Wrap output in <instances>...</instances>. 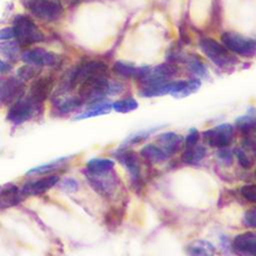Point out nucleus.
Returning <instances> with one entry per match:
<instances>
[{"label":"nucleus","instance_id":"ea45409f","mask_svg":"<svg viewBox=\"0 0 256 256\" xmlns=\"http://www.w3.org/2000/svg\"><path fill=\"white\" fill-rule=\"evenodd\" d=\"M12 38H14V31L12 27L0 28V41L10 40Z\"/></svg>","mask_w":256,"mask_h":256},{"label":"nucleus","instance_id":"7ed1b4c3","mask_svg":"<svg viewBox=\"0 0 256 256\" xmlns=\"http://www.w3.org/2000/svg\"><path fill=\"white\" fill-rule=\"evenodd\" d=\"M22 4L41 20L53 22L63 15V6L58 0H21Z\"/></svg>","mask_w":256,"mask_h":256},{"label":"nucleus","instance_id":"c756f323","mask_svg":"<svg viewBox=\"0 0 256 256\" xmlns=\"http://www.w3.org/2000/svg\"><path fill=\"white\" fill-rule=\"evenodd\" d=\"M21 46L17 41H6L0 43V53H2L6 58L9 59H16Z\"/></svg>","mask_w":256,"mask_h":256},{"label":"nucleus","instance_id":"e433bc0d","mask_svg":"<svg viewBox=\"0 0 256 256\" xmlns=\"http://www.w3.org/2000/svg\"><path fill=\"white\" fill-rule=\"evenodd\" d=\"M233 152L229 149V147L226 148H220L217 153V157L219 161L224 164L225 166H230L233 163Z\"/></svg>","mask_w":256,"mask_h":256},{"label":"nucleus","instance_id":"f03ea898","mask_svg":"<svg viewBox=\"0 0 256 256\" xmlns=\"http://www.w3.org/2000/svg\"><path fill=\"white\" fill-rule=\"evenodd\" d=\"M12 28L14 31V38H16L20 46H29L44 40L42 31L27 15H16L13 20Z\"/></svg>","mask_w":256,"mask_h":256},{"label":"nucleus","instance_id":"cd10ccee","mask_svg":"<svg viewBox=\"0 0 256 256\" xmlns=\"http://www.w3.org/2000/svg\"><path fill=\"white\" fill-rule=\"evenodd\" d=\"M158 129H160V127H154V128H149L146 130H141L138 131L134 134H131L124 142H123V146L125 148L130 147L132 145H136L139 143H142L143 141H145L147 138H149V136L154 133L155 131H157Z\"/></svg>","mask_w":256,"mask_h":256},{"label":"nucleus","instance_id":"423d86ee","mask_svg":"<svg viewBox=\"0 0 256 256\" xmlns=\"http://www.w3.org/2000/svg\"><path fill=\"white\" fill-rule=\"evenodd\" d=\"M40 106V104H36L28 96H23L11 104L7 112V120L14 125L23 124L39 113Z\"/></svg>","mask_w":256,"mask_h":256},{"label":"nucleus","instance_id":"f8f14e48","mask_svg":"<svg viewBox=\"0 0 256 256\" xmlns=\"http://www.w3.org/2000/svg\"><path fill=\"white\" fill-rule=\"evenodd\" d=\"M54 82L55 78L51 74L38 77L32 82L27 96L36 104L42 105L50 95L54 87Z\"/></svg>","mask_w":256,"mask_h":256},{"label":"nucleus","instance_id":"a19ab883","mask_svg":"<svg viewBox=\"0 0 256 256\" xmlns=\"http://www.w3.org/2000/svg\"><path fill=\"white\" fill-rule=\"evenodd\" d=\"M12 69V66L11 64H9L8 62L0 59V73H5V72H8Z\"/></svg>","mask_w":256,"mask_h":256},{"label":"nucleus","instance_id":"9b49d317","mask_svg":"<svg viewBox=\"0 0 256 256\" xmlns=\"http://www.w3.org/2000/svg\"><path fill=\"white\" fill-rule=\"evenodd\" d=\"M21 59L33 66H56L61 62V57L43 48H33L22 53Z\"/></svg>","mask_w":256,"mask_h":256},{"label":"nucleus","instance_id":"f3484780","mask_svg":"<svg viewBox=\"0 0 256 256\" xmlns=\"http://www.w3.org/2000/svg\"><path fill=\"white\" fill-rule=\"evenodd\" d=\"M24 195L21 188L14 184H6L0 187V209H7L18 205Z\"/></svg>","mask_w":256,"mask_h":256},{"label":"nucleus","instance_id":"4be33fe9","mask_svg":"<svg viewBox=\"0 0 256 256\" xmlns=\"http://www.w3.org/2000/svg\"><path fill=\"white\" fill-rule=\"evenodd\" d=\"M111 109H112L111 103L104 101V100H100V101L91 103L90 107L86 111L78 114L74 119L75 120H83V119H87V118L105 115V114L110 113Z\"/></svg>","mask_w":256,"mask_h":256},{"label":"nucleus","instance_id":"39448f33","mask_svg":"<svg viewBox=\"0 0 256 256\" xmlns=\"http://www.w3.org/2000/svg\"><path fill=\"white\" fill-rule=\"evenodd\" d=\"M176 73L177 68L173 64L163 63L155 67L140 68V73L137 79L140 81L142 86L157 85L169 82Z\"/></svg>","mask_w":256,"mask_h":256},{"label":"nucleus","instance_id":"a878e982","mask_svg":"<svg viewBox=\"0 0 256 256\" xmlns=\"http://www.w3.org/2000/svg\"><path fill=\"white\" fill-rule=\"evenodd\" d=\"M113 71L126 78H138L140 73V68L135 67L131 63H127L124 61H117L113 65Z\"/></svg>","mask_w":256,"mask_h":256},{"label":"nucleus","instance_id":"f704fd0d","mask_svg":"<svg viewBox=\"0 0 256 256\" xmlns=\"http://www.w3.org/2000/svg\"><path fill=\"white\" fill-rule=\"evenodd\" d=\"M241 196L248 202L256 204V184H246L240 188Z\"/></svg>","mask_w":256,"mask_h":256},{"label":"nucleus","instance_id":"20e7f679","mask_svg":"<svg viewBox=\"0 0 256 256\" xmlns=\"http://www.w3.org/2000/svg\"><path fill=\"white\" fill-rule=\"evenodd\" d=\"M199 45L203 53L218 67H230L237 62V59L223 44L212 38H202Z\"/></svg>","mask_w":256,"mask_h":256},{"label":"nucleus","instance_id":"2f4dec72","mask_svg":"<svg viewBox=\"0 0 256 256\" xmlns=\"http://www.w3.org/2000/svg\"><path fill=\"white\" fill-rule=\"evenodd\" d=\"M233 154L235 155L238 164L245 170H249L253 167L254 162L253 159L247 154L246 150L242 147H237L234 149Z\"/></svg>","mask_w":256,"mask_h":256},{"label":"nucleus","instance_id":"412c9836","mask_svg":"<svg viewBox=\"0 0 256 256\" xmlns=\"http://www.w3.org/2000/svg\"><path fill=\"white\" fill-rule=\"evenodd\" d=\"M235 126L243 136L256 134V110H251L247 114L236 118Z\"/></svg>","mask_w":256,"mask_h":256},{"label":"nucleus","instance_id":"393cba45","mask_svg":"<svg viewBox=\"0 0 256 256\" xmlns=\"http://www.w3.org/2000/svg\"><path fill=\"white\" fill-rule=\"evenodd\" d=\"M66 161H67L66 158H60L53 162L34 167L27 172V175H45L48 173H53L54 171H57L62 166H64L66 164Z\"/></svg>","mask_w":256,"mask_h":256},{"label":"nucleus","instance_id":"a211bd4d","mask_svg":"<svg viewBox=\"0 0 256 256\" xmlns=\"http://www.w3.org/2000/svg\"><path fill=\"white\" fill-rule=\"evenodd\" d=\"M115 162L108 158H93L86 164V174L92 176H101L113 171Z\"/></svg>","mask_w":256,"mask_h":256},{"label":"nucleus","instance_id":"1a4fd4ad","mask_svg":"<svg viewBox=\"0 0 256 256\" xmlns=\"http://www.w3.org/2000/svg\"><path fill=\"white\" fill-rule=\"evenodd\" d=\"M108 67L107 64L100 60H91L85 62L81 66H79L76 70L73 71L70 78L65 84L66 88L71 89L77 84H80L87 78L98 76V75H107Z\"/></svg>","mask_w":256,"mask_h":256},{"label":"nucleus","instance_id":"c9c22d12","mask_svg":"<svg viewBox=\"0 0 256 256\" xmlns=\"http://www.w3.org/2000/svg\"><path fill=\"white\" fill-rule=\"evenodd\" d=\"M243 224L252 229H256V206L250 207L244 212Z\"/></svg>","mask_w":256,"mask_h":256},{"label":"nucleus","instance_id":"aec40b11","mask_svg":"<svg viewBox=\"0 0 256 256\" xmlns=\"http://www.w3.org/2000/svg\"><path fill=\"white\" fill-rule=\"evenodd\" d=\"M201 82L198 79H190L185 81H175V86L170 95L175 98L187 97L199 90Z\"/></svg>","mask_w":256,"mask_h":256},{"label":"nucleus","instance_id":"dca6fc26","mask_svg":"<svg viewBox=\"0 0 256 256\" xmlns=\"http://www.w3.org/2000/svg\"><path fill=\"white\" fill-rule=\"evenodd\" d=\"M156 144L168 155H174L184 146V138L175 132H163L156 137Z\"/></svg>","mask_w":256,"mask_h":256},{"label":"nucleus","instance_id":"4468645a","mask_svg":"<svg viewBox=\"0 0 256 256\" xmlns=\"http://www.w3.org/2000/svg\"><path fill=\"white\" fill-rule=\"evenodd\" d=\"M58 182L59 176L56 174H51L40 179L27 182L25 185H23L21 191L24 196H39L50 190Z\"/></svg>","mask_w":256,"mask_h":256},{"label":"nucleus","instance_id":"4c0bfd02","mask_svg":"<svg viewBox=\"0 0 256 256\" xmlns=\"http://www.w3.org/2000/svg\"><path fill=\"white\" fill-rule=\"evenodd\" d=\"M200 140V132L196 128H191L184 138V147H192L198 144Z\"/></svg>","mask_w":256,"mask_h":256},{"label":"nucleus","instance_id":"bb28decb","mask_svg":"<svg viewBox=\"0 0 256 256\" xmlns=\"http://www.w3.org/2000/svg\"><path fill=\"white\" fill-rule=\"evenodd\" d=\"M84 101L79 96L68 97L58 101L56 104V108L61 114H67L81 107Z\"/></svg>","mask_w":256,"mask_h":256},{"label":"nucleus","instance_id":"c85d7f7f","mask_svg":"<svg viewBox=\"0 0 256 256\" xmlns=\"http://www.w3.org/2000/svg\"><path fill=\"white\" fill-rule=\"evenodd\" d=\"M138 108V102L134 98H124L115 101L112 104V109L118 113H129Z\"/></svg>","mask_w":256,"mask_h":256},{"label":"nucleus","instance_id":"9d476101","mask_svg":"<svg viewBox=\"0 0 256 256\" xmlns=\"http://www.w3.org/2000/svg\"><path fill=\"white\" fill-rule=\"evenodd\" d=\"M118 161L126 168L133 185L137 188L142 186L141 178V163L138 154L133 150L121 148L116 152L115 156Z\"/></svg>","mask_w":256,"mask_h":256},{"label":"nucleus","instance_id":"b1692460","mask_svg":"<svg viewBox=\"0 0 256 256\" xmlns=\"http://www.w3.org/2000/svg\"><path fill=\"white\" fill-rule=\"evenodd\" d=\"M207 155V148L201 144L192 147H184L181 155V161L185 164H197Z\"/></svg>","mask_w":256,"mask_h":256},{"label":"nucleus","instance_id":"2eb2a0df","mask_svg":"<svg viewBox=\"0 0 256 256\" xmlns=\"http://www.w3.org/2000/svg\"><path fill=\"white\" fill-rule=\"evenodd\" d=\"M87 179L92 188L104 197H110L117 187V180L113 171L101 176L87 175Z\"/></svg>","mask_w":256,"mask_h":256},{"label":"nucleus","instance_id":"6ab92c4d","mask_svg":"<svg viewBox=\"0 0 256 256\" xmlns=\"http://www.w3.org/2000/svg\"><path fill=\"white\" fill-rule=\"evenodd\" d=\"M186 253L188 256H215L216 248L207 240L196 239L186 246Z\"/></svg>","mask_w":256,"mask_h":256},{"label":"nucleus","instance_id":"5701e85b","mask_svg":"<svg viewBox=\"0 0 256 256\" xmlns=\"http://www.w3.org/2000/svg\"><path fill=\"white\" fill-rule=\"evenodd\" d=\"M140 156L152 164L164 162L169 157L157 144H147L140 150Z\"/></svg>","mask_w":256,"mask_h":256},{"label":"nucleus","instance_id":"58836bf2","mask_svg":"<svg viewBox=\"0 0 256 256\" xmlns=\"http://www.w3.org/2000/svg\"><path fill=\"white\" fill-rule=\"evenodd\" d=\"M60 188L66 192H75L78 189V183L76 180L67 178L60 182Z\"/></svg>","mask_w":256,"mask_h":256},{"label":"nucleus","instance_id":"f257e3e1","mask_svg":"<svg viewBox=\"0 0 256 256\" xmlns=\"http://www.w3.org/2000/svg\"><path fill=\"white\" fill-rule=\"evenodd\" d=\"M122 90L118 83H110L107 75H98L85 79L79 84L78 96L85 102L90 103L103 100L106 95L117 94Z\"/></svg>","mask_w":256,"mask_h":256},{"label":"nucleus","instance_id":"ddd939ff","mask_svg":"<svg viewBox=\"0 0 256 256\" xmlns=\"http://www.w3.org/2000/svg\"><path fill=\"white\" fill-rule=\"evenodd\" d=\"M231 247L241 256H256V231H245L235 235Z\"/></svg>","mask_w":256,"mask_h":256},{"label":"nucleus","instance_id":"7c9ffc66","mask_svg":"<svg viewBox=\"0 0 256 256\" xmlns=\"http://www.w3.org/2000/svg\"><path fill=\"white\" fill-rule=\"evenodd\" d=\"M186 63H187V66H188L189 70L194 75L199 76V77H205L207 75V69L204 66L201 59H199L198 57H196V56L187 57Z\"/></svg>","mask_w":256,"mask_h":256},{"label":"nucleus","instance_id":"473e14b6","mask_svg":"<svg viewBox=\"0 0 256 256\" xmlns=\"http://www.w3.org/2000/svg\"><path fill=\"white\" fill-rule=\"evenodd\" d=\"M121 212H122V210L117 207H112L110 210H108L106 213V216H105V222H106L107 226H109V227L117 226L121 222V219H122Z\"/></svg>","mask_w":256,"mask_h":256},{"label":"nucleus","instance_id":"72a5a7b5","mask_svg":"<svg viewBox=\"0 0 256 256\" xmlns=\"http://www.w3.org/2000/svg\"><path fill=\"white\" fill-rule=\"evenodd\" d=\"M37 73H38V69L35 68V66L30 64L23 65L17 70V75L19 79H21L22 81L33 79L37 75Z\"/></svg>","mask_w":256,"mask_h":256},{"label":"nucleus","instance_id":"6e6552de","mask_svg":"<svg viewBox=\"0 0 256 256\" xmlns=\"http://www.w3.org/2000/svg\"><path fill=\"white\" fill-rule=\"evenodd\" d=\"M204 141L213 148L229 147L235 137L234 127L229 123H222L213 128L207 129L202 133Z\"/></svg>","mask_w":256,"mask_h":256},{"label":"nucleus","instance_id":"0eeeda50","mask_svg":"<svg viewBox=\"0 0 256 256\" xmlns=\"http://www.w3.org/2000/svg\"><path fill=\"white\" fill-rule=\"evenodd\" d=\"M223 45L235 54L252 57L256 54V39H252L235 32H225L221 36Z\"/></svg>","mask_w":256,"mask_h":256}]
</instances>
